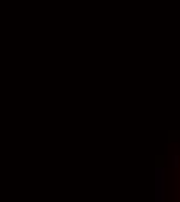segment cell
I'll return each instance as SVG.
<instances>
[{
	"label": "cell",
	"mask_w": 180,
	"mask_h": 202,
	"mask_svg": "<svg viewBox=\"0 0 180 202\" xmlns=\"http://www.w3.org/2000/svg\"><path fill=\"white\" fill-rule=\"evenodd\" d=\"M155 202H165V176L163 168L157 170L155 176Z\"/></svg>",
	"instance_id": "cell-1"
},
{
	"label": "cell",
	"mask_w": 180,
	"mask_h": 202,
	"mask_svg": "<svg viewBox=\"0 0 180 202\" xmlns=\"http://www.w3.org/2000/svg\"><path fill=\"white\" fill-rule=\"evenodd\" d=\"M178 202H180V193H178Z\"/></svg>",
	"instance_id": "cell-3"
},
{
	"label": "cell",
	"mask_w": 180,
	"mask_h": 202,
	"mask_svg": "<svg viewBox=\"0 0 180 202\" xmlns=\"http://www.w3.org/2000/svg\"><path fill=\"white\" fill-rule=\"evenodd\" d=\"M174 167L176 168L178 167V155H176V157H174Z\"/></svg>",
	"instance_id": "cell-2"
}]
</instances>
